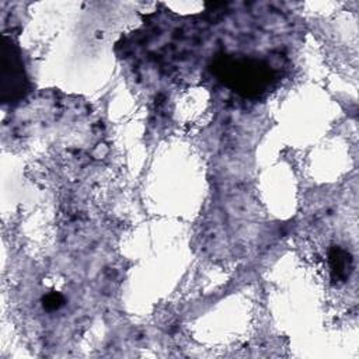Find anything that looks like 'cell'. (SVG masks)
I'll return each mask as SVG.
<instances>
[{
	"mask_svg": "<svg viewBox=\"0 0 359 359\" xmlns=\"http://www.w3.org/2000/svg\"><path fill=\"white\" fill-rule=\"evenodd\" d=\"M349 257L346 255V252H344L342 250H334L330 255V261H331V268L334 272V276H337L338 279H344L348 275V268H349Z\"/></svg>",
	"mask_w": 359,
	"mask_h": 359,
	"instance_id": "3",
	"label": "cell"
},
{
	"mask_svg": "<svg viewBox=\"0 0 359 359\" xmlns=\"http://www.w3.org/2000/svg\"><path fill=\"white\" fill-rule=\"evenodd\" d=\"M63 304V297L59 293H50L45 297L43 300V306L48 310H56Z\"/></svg>",
	"mask_w": 359,
	"mask_h": 359,
	"instance_id": "4",
	"label": "cell"
},
{
	"mask_svg": "<svg viewBox=\"0 0 359 359\" xmlns=\"http://www.w3.org/2000/svg\"><path fill=\"white\" fill-rule=\"evenodd\" d=\"M217 74L237 91L244 94H257L262 91L269 80L271 70L266 65L254 60L223 59L217 63Z\"/></svg>",
	"mask_w": 359,
	"mask_h": 359,
	"instance_id": "1",
	"label": "cell"
},
{
	"mask_svg": "<svg viewBox=\"0 0 359 359\" xmlns=\"http://www.w3.org/2000/svg\"><path fill=\"white\" fill-rule=\"evenodd\" d=\"M1 55V100L7 102L22 95L25 76L18 50L7 38L3 41Z\"/></svg>",
	"mask_w": 359,
	"mask_h": 359,
	"instance_id": "2",
	"label": "cell"
}]
</instances>
